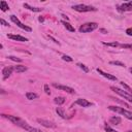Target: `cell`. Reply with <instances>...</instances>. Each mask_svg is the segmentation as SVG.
Here are the masks:
<instances>
[{
    "instance_id": "ba28073f",
    "label": "cell",
    "mask_w": 132,
    "mask_h": 132,
    "mask_svg": "<svg viewBox=\"0 0 132 132\" xmlns=\"http://www.w3.org/2000/svg\"><path fill=\"white\" fill-rule=\"evenodd\" d=\"M37 123L40 124L41 126L45 127V128H57V125L51 121L44 120V119H37Z\"/></svg>"
},
{
    "instance_id": "52a82bcc",
    "label": "cell",
    "mask_w": 132,
    "mask_h": 132,
    "mask_svg": "<svg viewBox=\"0 0 132 132\" xmlns=\"http://www.w3.org/2000/svg\"><path fill=\"white\" fill-rule=\"evenodd\" d=\"M53 87L58 89V90H61V91H65L66 93L68 94H75V91L74 89L68 87V86H64V85H60V84H57V82H54L53 84Z\"/></svg>"
},
{
    "instance_id": "d6986e66",
    "label": "cell",
    "mask_w": 132,
    "mask_h": 132,
    "mask_svg": "<svg viewBox=\"0 0 132 132\" xmlns=\"http://www.w3.org/2000/svg\"><path fill=\"white\" fill-rule=\"evenodd\" d=\"M38 96H37V94H35V93H33V92H27L26 93V98L27 99H29V100H33V99H36Z\"/></svg>"
},
{
    "instance_id": "83f0119b",
    "label": "cell",
    "mask_w": 132,
    "mask_h": 132,
    "mask_svg": "<svg viewBox=\"0 0 132 132\" xmlns=\"http://www.w3.org/2000/svg\"><path fill=\"white\" fill-rule=\"evenodd\" d=\"M62 59H63L64 61H67V62H72V61H73V59H72L71 57L66 56V55H63V56H62Z\"/></svg>"
},
{
    "instance_id": "8d00e7d4",
    "label": "cell",
    "mask_w": 132,
    "mask_h": 132,
    "mask_svg": "<svg viewBox=\"0 0 132 132\" xmlns=\"http://www.w3.org/2000/svg\"><path fill=\"white\" fill-rule=\"evenodd\" d=\"M62 16H63L64 19H66V20H68V16H67V15H65V14H62Z\"/></svg>"
},
{
    "instance_id": "8992f818",
    "label": "cell",
    "mask_w": 132,
    "mask_h": 132,
    "mask_svg": "<svg viewBox=\"0 0 132 132\" xmlns=\"http://www.w3.org/2000/svg\"><path fill=\"white\" fill-rule=\"evenodd\" d=\"M10 20H11V22H13L19 28H21V29H23V30H25V31H28V32H31L32 31V29L30 28V27H28V26H26V25H24L22 22H20V20L15 16V15H10Z\"/></svg>"
},
{
    "instance_id": "e0dca14e",
    "label": "cell",
    "mask_w": 132,
    "mask_h": 132,
    "mask_svg": "<svg viewBox=\"0 0 132 132\" xmlns=\"http://www.w3.org/2000/svg\"><path fill=\"white\" fill-rule=\"evenodd\" d=\"M27 70V67L24 66V65H16L14 66V71L16 73H21V72H25Z\"/></svg>"
},
{
    "instance_id": "7c38bea8",
    "label": "cell",
    "mask_w": 132,
    "mask_h": 132,
    "mask_svg": "<svg viewBox=\"0 0 132 132\" xmlns=\"http://www.w3.org/2000/svg\"><path fill=\"white\" fill-rule=\"evenodd\" d=\"M7 37L9 39H12V40H16V41H28V38L24 37V36H21V35H16V34H8Z\"/></svg>"
},
{
    "instance_id": "3957f363",
    "label": "cell",
    "mask_w": 132,
    "mask_h": 132,
    "mask_svg": "<svg viewBox=\"0 0 132 132\" xmlns=\"http://www.w3.org/2000/svg\"><path fill=\"white\" fill-rule=\"evenodd\" d=\"M97 28H98V24H97V23L90 22V23H85V24H82V25L79 27L78 31H79L80 33H88V32H92V31L96 30Z\"/></svg>"
},
{
    "instance_id": "44dd1931",
    "label": "cell",
    "mask_w": 132,
    "mask_h": 132,
    "mask_svg": "<svg viewBox=\"0 0 132 132\" xmlns=\"http://www.w3.org/2000/svg\"><path fill=\"white\" fill-rule=\"evenodd\" d=\"M0 8H1L2 11H6V10L9 9V6H8V4L5 1H1L0 2Z\"/></svg>"
},
{
    "instance_id": "6da1fadb",
    "label": "cell",
    "mask_w": 132,
    "mask_h": 132,
    "mask_svg": "<svg viewBox=\"0 0 132 132\" xmlns=\"http://www.w3.org/2000/svg\"><path fill=\"white\" fill-rule=\"evenodd\" d=\"M2 117L6 118L8 121L12 122V123H13V124H15L16 126H19V127H21V128L25 129V130H26V131H28V132H42L41 130H39V129H37V128H35V127L30 126V125H29L27 122H25L24 120H22V119H20V118L15 117V116L2 114Z\"/></svg>"
},
{
    "instance_id": "484cf974",
    "label": "cell",
    "mask_w": 132,
    "mask_h": 132,
    "mask_svg": "<svg viewBox=\"0 0 132 132\" xmlns=\"http://www.w3.org/2000/svg\"><path fill=\"white\" fill-rule=\"evenodd\" d=\"M9 60H11V61H14V62H22V59L21 58H16V57H14V56H8L7 57Z\"/></svg>"
},
{
    "instance_id": "d590c367",
    "label": "cell",
    "mask_w": 132,
    "mask_h": 132,
    "mask_svg": "<svg viewBox=\"0 0 132 132\" xmlns=\"http://www.w3.org/2000/svg\"><path fill=\"white\" fill-rule=\"evenodd\" d=\"M38 21H39V22H43V21H44V19H43L42 16H40V18L38 19Z\"/></svg>"
},
{
    "instance_id": "5b68a950",
    "label": "cell",
    "mask_w": 132,
    "mask_h": 132,
    "mask_svg": "<svg viewBox=\"0 0 132 132\" xmlns=\"http://www.w3.org/2000/svg\"><path fill=\"white\" fill-rule=\"evenodd\" d=\"M110 89H111L116 94L122 96V97L125 98L127 101H129V102L132 103V94H129V93H127L126 91H123V90H121V89H119V88H116V87H113V86H111Z\"/></svg>"
},
{
    "instance_id": "4316f807",
    "label": "cell",
    "mask_w": 132,
    "mask_h": 132,
    "mask_svg": "<svg viewBox=\"0 0 132 132\" xmlns=\"http://www.w3.org/2000/svg\"><path fill=\"white\" fill-rule=\"evenodd\" d=\"M110 98H111L112 100H114V101H118L119 103H121V104H123V105H125L126 107H129V105H128V104H127V103H126L125 101H122V100H120V99H118V98H113V97H110Z\"/></svg>"
},
{
    "instance_id": "d6a6232c",
    "label": "cell",
    "mask_w": 132,
    "mask_h": 132,
    "mask_svg": "<svg viewBox=\"0 0 132 132\" xmlns=\"http://www.w3.org/2000/svg\"><path fill=\"white\" fill-rule=\"evenodd\" d=\"M0 23H1L3 26H9V25H8V23H7L6 21H4L3 19H1V20H0Z\"/></svg>"
},
{
    "instance_id": "9c48e42d",
    "label": "cell",
    "mask_w": 132,
    "mask_h": 132,
    "mask_svg": "<svg viewBox=\"0 0 132 132\" xmlns=\"http://www.w3.org/2000/svg\"><path fill=\"white\" fill-rule=\"evenodd\" d=\"M118 10L119 11H132V1L119 5Z\"/></svg>"
},
{
    "instance_id": "1f68e13d",
    "label": "cell",
    "mask_w": 132,
    "mask_h": 132,
    "mask_svg": "<svg viewBox=\"0 0 132 132\" xmlns=\"http://www.w3.org/2000/svg\"><path fill=\"white\" fill-rule=\"evenodd\" d=\"M126 34H127L128 36H132V28H128V29L126 30Z\"/></svg>"
},
{
    "instance_id": "f546056e",
    "label": "cell",
    "mask_w": 132,
    "mask_h": 132,
    "mask_svg": "<svg viewBox=\"0 0 132 132\" xmlns=\"http://www.w3.org/2000/svg\"><path fill=\"white\" fill-rule=\"evenodd\" d=\"M104 130H105L106 132H118V131H116V130L111 129L109 126H105V127H104Z\"/></svg>"
},
{
    "instance_id": "74e56055",
    "label": "cell",
    "mask_w": 132,
    "mask_h": 132,
    "mask_svg": "<svg viewBox=\"0 0 132 132\" xmlns=\"http://www.w3.org/2000/svg\"><path fill=\"white\" fill-rule=\"evenodd\" d=\"M130 72H131V73H132V68H130Z\"/></svg>"
},
{
    "instance_id": "7a4b0ae2",
    "label": "cell",
    "mask_w": 132,
    "mask_h": 132,
    "mask_svg": "<svg viewBox=\"0 0 132 132\" xmlns=\"http://www.w3.org/2000/svg\"><path fill=\"white\" fill-rule=\"evenodd\" d=\"M107 108L109 110L114 111L117 113H120V114L124 116L125 118H127L128 120H131L132 121V111H129L127 109H124V107H119V106H113V105H109Z\"/></svg>"
},
{
    "instance_id": "ac0fdd59",
    "label": "cell",
    "mask_w": 132,
    "mask_h": 132,
    "mask_svg": "<svg viewBox=\"0 0 132 132\" xmlns=\"http://www.w3.org/2000/svg\"><path fill=\"white\" fill-rule=\"evenodd\" d=\"M61 23L64 25V27H65L68 31H70V32H74V31H75V29H74V28L71 26V24H69L68 22H66V21H62Z\"/></svg>"
},
{
    "instance_id": "603a6c76",
    "label": "cell",
    "mask_w": 132,
    "mask_h": 132,
    "mask_svg": "<svg viewBox=\"0 0 132 132\" xmlns=\"http://www.w3.org/2000/svg\"><path fill=\"white\" fill-rule=\"evenodd\" d=\"M103 44L104 45H107V46H113V47H117V46L120 45L117 41H113V42H103Z\"/></svg>"
},
{
    "instance_id": "277c9868",
    "label": "cell",
    "mask_w": 132,
    "mask_h": 132,
    "mask_svg": "<svg viewBox=\"0 0 132 132\" xmlns=\"http://www.w3.org/2000/svg\"><path fill=\"white\" fill-rule=\"evenodd\" d=\"M72 8L78 12H88V11H96L97 10V8H95L94 6L86 5V4H76V5H73Z\"/></svg>"
},
{
    "instance_id": "cb8c5ba5",
    "label": "cell",
    "mask_w": 132,
    "mask_h": 132,
    "mask_svg": "<svg viewBox=\"0 0 132 132\" xmlns=\"http://www.w3.org/2000/svg\"><path fill=\"white\" fill-rule=\"evenodd\" d=\"M109 63L111 65H117V66H121V67H124L125 66V64L122 63V62H120V61H110Z\"/></svg>"
},
{
    "instance_id": "4fadbf2b",
    "label": "cell",
    "mask_w": 132,
    "mask_h": 132,
    "mask_svg": "<svg viewBox=\"0 0 132 132\" xmlns=\"http://www.w3.org/2000/svg\"><path fill=\"white\" fill-rule=\"evenodd\" d=\"M96 70H97V72H98L99 74H101V75H102V76H104L105 78H107V79H109V80H117V77H116L114 75L109 74V73H106V72L102 71V70H101V69H99V68H97Z\"/></svg>"
},
{
    "instance_id": "f35d334b",
    "label": "cell",
    "mask_w": 132,
    "mask_h": 132,
    "mask_svg": "<svg viewBox=\"0 0 132 132\" xmlns=\"http://www.w3.org/2000/svg\"><path fill=\"white\" fill-rule=\"evenodd\" d=\"M127 132H132V130H129V131H127Z\"/></svg>"
},
{
    "instance_id": "7402d4cb",
    "label": "cell",
    "mask_w": 132,
    "mask_h": 132,
    "mask_svg": "<svg viewBox=\"0 0 132 132\" xmlns=\"http://www.w3.org/2000/svg\"><path fill=\"white\" fill-rule=\"evenodd\" d=\"M120 84H121V86H122V87H123V88L126 90V92H127V93H129V94H132V89H131V88H130L128 85H126L124 81H121Z\"/></svg>"
},
{
    "instance_id": "836d02e7",
    "label": "cell",
    "mask_w": 132,
    "mask_h": 132,
    "mask_svg": "<svg viewBox=\"0 0 132 132\" xmlns=\"http://www.w3.org/2000/svg\"><path fill=\"white\" fill-rule=\"evenodd\" d=\"M48 38H50V39H52V40H53L55 43H57V44H60V43H59V41H58L57 39H55L54 37H52V36H50V35H48Z\"/></svg>"
},
{
    "instance_id": "30bf717a",
    "label": "cell",
    "mask_w": 132,
    "mask_h": 132,
    "mask_svg": "<svg viewBox=\"0 0 132 132\" xmlns=\"http://www.w3.org/2000/svg\"><path fill=\"white\" fill-rule=\"evenodd\" d=\"M14 70V67L8 66V67H4L2 70V74H3V79H6L7 77L10 76V74L12 73V71Z\"/></svg>"
},
{
    "instance_id": "f1b7e54d",
    "label": "cell",
    "mask_w": 132,
    "mask_h": 132,
    "mask_svg": "<svg viewBox=\"0 0 132 132\" xmlns=\"http://www.w3.org/2000/svg\"><path fill=\"white\" fill-rule=\"evenodd\" d=\"M119 46H121L122 48H129V50H132V44H128V43H125V44H120Z\"/></svg>"
},
{
    "instance_id": "e575fe53",
    "label": "cell",
    "mask_w": 132,
    "mask_h": 132,
    "mask_svg": "<svg viewBox=\"0 0 132 132\" xmlns=\"http://www.w3.org/2000/svg\"><path fill=\"white\" fill-rule=\"evenodd\" d=\"M100 32L103 33V34H106V33H107V31H106L105 29H100Z\"/></svg>"
},
{
    "instance_id": "8fae6325",
    "label": "cell",
    "mask_w": 132,
    "mask_h": 132,
    "mask_svg": "<svg viewBox=\"0 0 132 132\" xmlns=\"http://www.w3.org/2000/svg\"><path fill=\"white\" fill-rule=\"evenodd\" d=\"M75 104L81 106V107H89L92 105V103L90 101H88L87 99H84V98H78L76 101H75Z\"/></svg>"
},
{
    "instance_id": "ffe728a7",
    "label": "cell",
    "mask_w": 132,
    "mask_h": 132,
    "mask_svg": "<svg viewBox=\"0 0 132 132\" xmlns=\"http://www.w3.org/2000/svg\"><path fill=\"white\" fill-rule=\"evenodd\" d=\"M54 102H55L56 104H58V105H62V104L65 102V98H64V97H61V96L56 97V98L54 99Z\"/></svg>"
},
{
    "instance_id": "5bb4252c",
    "label": "cell",
    "mask_w": 132,
    "mask_h": 132,
    "mask_svg": "<svg viewBox=\"0 0 132 132\" xmlns=\"http://www.w3.org/2000/svg\"><path fill=\"white\" fill-rule=\"evenodd\" d=\"M56 111H57L58 116H60L62 119H68V116L66 114L65 110H64L62 107H57V108H56Z\"/></svg>"
},
{
    "instance_id": "d4e9b609",
    "label": "cell",
    "mask_w": 132,
    "mask_h": 132,
    "mask_svg": "<svg viewBox=\"0 0 132 132\" xmlns=\"http://www.w3.org/2000/svg\"><path fill=\"white\" fill-rule=\"evenodd\" d=\"M77 66H79V68H80V69H82V70H84V71H85L86 73H87V72H89V68H88V67H87V66H86L85 64L78 63V64H77Z\"/></svg>"
},
{
    "instance_id": "9a60e30c",
    "label": "cell",
    "mask_w": 132,
    "mask_h": 132,
    "mask_svg": "<svg viewBox=\"0 0 132 132\" xmlns=\"http://www.w3.org/2000/svg\"><path fill=\"white\" fill-rule=\"evenodd\" d=\"M24 7L29 9V10H31V11H34V12H39V11L42 10V8H40V7H33V6L29 5L28 3H24Z\"/></svg>"
},
{
    "instance_id": "2e32d148",
    "label": "cell",
    "mask_w": 132,
    "mask_h": 132,
    "mask_svg": "<svg viewBox=\"0 0 132 132\" xmlns=\"http://www.w3.org/2000/svg\"><path fill=\"white\" fill-rule=\"evenodd\" d=\"M121 118L120 117H111L110 119H109V123L110 124H112V125H119V124H121Z\"/></svg>"
},
{
    "instance_id": "4dcf8cb0",
    "label": "cell",
    "mask_w": 132,
    "mask_h": 132,
    "mask_svg": "<svg viewBox=\"0 0 132 132\" xmlns=\"http://www.w3.org/2000/svg\"><path fill=\"white\" fill-rule=\"evenodd\" d=\"M44 92H45V94H47V95H51V91H50L48 85H44Z\"/></svg>"
}]
</instances>
